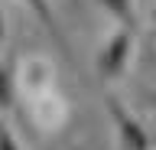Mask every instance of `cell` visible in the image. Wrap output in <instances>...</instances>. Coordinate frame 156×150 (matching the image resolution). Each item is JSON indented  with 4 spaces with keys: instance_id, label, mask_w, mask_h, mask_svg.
<instances>
[{
    "instance_id": "6da1fadb",
    "label": "cell",
    "mask_w": 156,
    "mask_h": 150,
    "mask_svg": "<svg viewBox=\"0 0 156 150\" xmlns=\"http://www.w3.org/2000/svg\"><path fill=\"white\" fill-rule=\"evenodd\" d=\"M133 36H136V30L117 26V33H111V39L101 46L94 69H98V75H101L104 82H114V79H120V75L127 72L130 56H133Z\"/></svg>"
},
{
    "instance_id": "7a4b0ae2",
    "label": "cell",
    "mask_w": 156,
    "mask_h": 150,
    "mask_svg": "<svg viewBox=\"0 0 156 150\" xmlns=\"http://www.w3.org/2000/svg\"><path fill=\"white\" fill-rule=\"evenodd\" d=\"M104 104H107L111 121H114V130H117L120 147H124V150H153V137H150L146 127L133 118V114H130V108H127L124 101L114 98V95H107Z\"/></svg>"
},
{
    "instance_id": "3957f363",
    "label": "cell",
    "mask_w": 156,
    "mask_h": 150,
    "mask_svg": "<svg viewBox=\"0 0 156 150\" xmlns=\"http://www.w3.org/2000/svg\"><path fill=\"white\" fill-rule=\"evenodd\" d=\"M26 7L33 13H36L39 16V23H42V26H46L49 33H52V42H55L58 49L65 52L68 56V42H65V33L58 30V23H55V13H52V7H49V0H26Z\"/></svg>"
},
{
    "instance_id": "277c9868",
    "label": "cell",
    "mask_w": 156,
    "mask_h": 150,
    "mask_svg": "<svg viewBox=\"0 0 156 150\" xmlns=\"http://www.w3.org/2000/svg\"><path fill=\"white\" fill-rule=\"evenodd\" d=\"M101 10H107L120 26L127 30H136V10H133V0H94Z\"/></svg>"
},
{
    "instance_id": "5b68a950",
    "label": "cell",
    "mask_w": 156,
    "mask_h": 150,
    "mask_svg": "<svg viewBox=\"0 0 156 150\" xmlns=\"http://www.w3.org/2000/svg\"><path fill=\"white\" fill-rule=\"evenodd\" d=\"M13 72H10V65H3L0 62V111H10L13 108Z\"/></svg>"
},
{
    "instance_id": "8992f818",
    "label": "cell",
    "mask_w": 156,
    "mask_h": 150,
    "mask_svg": "<svg viewBox=\"0 0 156 150\" xmlns=\"http://www.w3.org/2000/svg\"><path fill=\"white\" fill-rule=\"evenodd\" d=\"M0 150H20V140L13 137V130L7 124H0Z\"/></svg>"
},
{
    "instance_id": "52a82bcc",
    "label": "cell",
    "mask_w": 156,
    "mask_h": 150,
    "mask_svg": "<svg viewBox=\"0 0 156 150\" xmlns=\"http://www.w3.org/2000/svg\"><path fill=\"white\" fill-rule=\"evenodd\" d=\"M143 101L150 104V108H156V88H146L143 91Z\"/></svg>"
},
{
    "instance_id": "ba28073f",
    "label": "cell",
    "mask_w": 156,
    "mask_h": 150,
    "mask_svg": "<svg viewBox=\"0 0 156 150\" xmlns=\"http://www.w3.org/2000/svg\"><path fill=\"white\" fill-rule=\"evenodd\" d=\"M3 36H7V16H3V10H0V42H3Z\"/></svg>"
},
{
    "instance_id": "9c48e42d",
    "label": "cell",
    "mask_w": 156,
    "mask_h": 150,
    "mask_svg": "<svg viewBox=\"0 0 156 150\" xmlns=\"http://www.w3.org/2000/svg\"><path fill=\"white\" fill-rule=\"evenodd\" d=\"M150 23H153V26H156V7H153V13H150Z\"/></svg>"
}]
</instances>
